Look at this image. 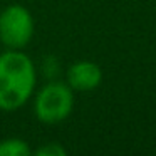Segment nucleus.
Masks as SVG:
<instances>
[{
	"mask_svg": "<svg viewBox=\"0 0 156 156\" xmlns=\"http://www.w3.org/2000/svg\"><path fill=\"white\" fill-rule=\"evenodd\" d=\"M74 109V91L67 82L51 81L42 86L34 99V114L44 124H57L71 116Z\"/></svg>",
	"mask_w": 156,
	"mask_h": 156,
	"instance_id": "f03ea898",
	"label": "nucleus"
},
{
	"mask_svg": "<svg viewBox=\"0 0 156 156\" xmlns=\"http://www.w3.org/2000/svg\"><path fill=\"white\" fill-rule=\"evenodd\" d=\"M66 82L74 92L96 91L102 82V71L92 61H76L67 69Z\"/></svg>",
	"mask_w": 156,
	"mask_h": 156,
	"instance_id": "20e7f679",
	"label": "nucleus"
},
{
	"mask_svg": "<svg viewBox=\"0 0 156 156\" xmlns=\"http://www.w3.org/2000/svg\"><path fill=\"white\" fill-rule=\"evenodd\" d=\"M32 149L22 138H5L0 141V156H29Z\"/></svg>",
	"mask_w": 156,
	"mask_h": 156,
	"instance_id": "39448f33",
	"label": "nucleus"
},
{
	"mask_svg": "<svg viewBox=\"0 0 156 156\" xmlns=\"http://www.w3.org/2000/svg\"><path fill=\"white\" fill-rule=\"evenodd\" d=\"M37 71L24 51L7 49L0 52V109H20L34 94Z\"/></svg>",
	"mask_w": 156,
	"mask_h": 156,
	"instance_id": "f257e3e1",
	"label": "nucleus"
},
{
	"mask_svg": "<svg viewBox=\"0 0 156 156\" xmlns=\"http://www.w3.org/2000/svg\"><path fill=\"white\" fill-rule=\"evenodd\" d=\"M34 17L20 4L7 5L0 12V44L22 51L34 37Z\"/></svg>",
	"mask_w": 156,
	"mask_h": 156,
	"instance_id": "7ed1b4c3",
	"label": "nucleus"
},
{
	"mask_svg": "<svg viewBox=\"0 0 156 156\" xmlns=\"http://www.w3.org/2000/svg\"><path fill=\"white\" fill-rule=\"evenodd\" d=\"M0 45H2V44H0Z\"/></svg>",
	"mask_w": 156,
	"mask_h": 156,
	"instance_id": "0eeeda50",
	"label": "nucleus"
},
{
	"mask_svg": "<svg viewBox=\"0 0 156 156\" xmlns=\"http://www.w3.org/2000/svg\"><path fill=\"white\" fill-rule=\"evenodd\" d=\"M32 153L37 156H66L67 149L61 143H45L44 146H41L39 149H35Z\"/></svg>",
	"mask_w": 156,
	"mask_h": 156,
	"instance_id": "423d86ee",
	"label": "nucleus"
}]
</instances>
